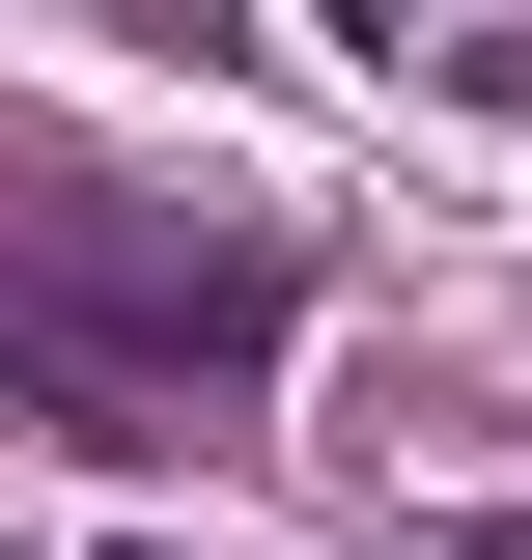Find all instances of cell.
Here are the masks:
<instances>
[{
	"mask_svg": "<svg viewBox=\"0 0 532 560\" xmlns=\"http://www.w3.org/2000/svg\"><path fill=\"white\" fill-rule=\"evenodd\" d=\"M336 28H365V57H449V84L532 113V0H336Z\"/></svg>",
	"mask_w": 532,
	"mask_h": 560,
	"instance_id": "cell-1",
	"label": "cell"
},
{
	"mask_svg": "<svg viewBox=\"0 0 532 560\" xmlns=\"http://www.w3.org/2000/svg\"><path fill=\"white\" fill-rule=\"evenodd\" d=\"M113 560H169V533H113Z\"/></svg>",
	"mask_w": 532,
	"mask_h": 560,
	"instance_id": "cell-2",
	"label": "cell"
}]
</instances>
